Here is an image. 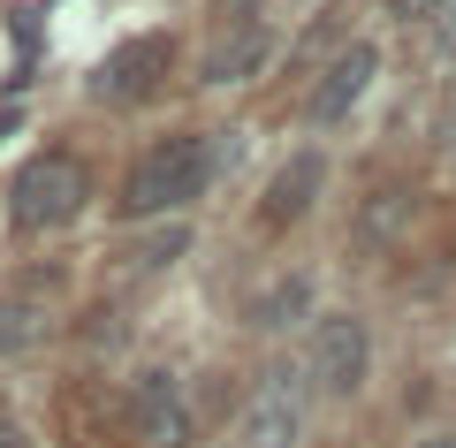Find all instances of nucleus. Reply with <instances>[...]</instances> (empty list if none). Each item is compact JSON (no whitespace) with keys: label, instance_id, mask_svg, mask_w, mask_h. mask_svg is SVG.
<instances>
[{"label":"nucleus","instance_id":"nucleus-1","mask_svg":"<svg viewBox=\"0 0 456 448\" xmlns=\"http://www.w3.org/2000/svg\"><path fill=\"white\" fill-rule=\"evenodd\" d=\"M213 167H221V144H213V137H167V144H152L145 160L130 167V183H122V198H114V206L130 213V221L183 213L191 198H206Z\"/></svg>","mask_w":456,"mask_h":448},{"label":"nucleus","instance_id":"nucleus-2","mask_svg":"<svg viewBox=\"0 0 456 448\" xmlns=\"http://www.w3.org/2000/svg\"><path fill=\"white\" fill-rule=\"evenodd\" d=\"M84 206H92V175H84L77 152H38V160L16 175V191H8V221H16L23 236L69 228Z\"/></svg>","mask_w":456,"mask_h":448},{"label":"nucleus","instance_id":"nucleus-3","mask_svg":"<svg viewBox=\"0 0 456 448\" xmlns=\"http://www.w3.org/2000/svg\"><path fill=\"white\" fill-rule=\"evenodd\" d=\"M365 365H373V335H365V320L327 312V320L312 327V350H305V387L327 395V403H350L365 387Z\"/></svg>","mask_w":456,"mask_h":448},{"label":"nucleus","instance_id":"nucleus-4","mask_svg":"<svg viewBox=\"0 0 456 448\" xmlns=\"http://www.w3.org/2000/svg\"><path fill=\"white\" fill-rule=\"evenodd\" d=\"M297 441H305V380L266 372L236 418V448H297Z\"/></svg>","mask_w":456,"mask_h":448},{"label":"nucleus","instance_id":"nucleus-5","mask_svg":"<svg viewBox=\"0 0 456 448\" xmlns=\"http://www.w3.org/2000/svg\"><path fill=\"white\" fill-rule=\"evenodd\" d=\"M167 61H175V46H167V38H122V46H114L107 61L92 69V99L137 107V99H152V92H160Z\"/></svg>","mask_w":456,"mask_h":448},{"label":"nucleus","instance_id":"nucleus-6","mask_svg":"<svg viewBox=\"0 0 456 448\" xmlns=\"http://www.w3.org/2000/svg\"><path fill=\"white\" fill-rule=\"evenodd\" d=\"M130 426L145 448H191V403L175 372H137L130 387Z\"/></svg>","mask_w":456,"mask_h":448},{"label":"nucleus","instance_id":"nucleus-7","mask_svg":"<svg viewBox=\"0 0 456 448\" xmlns=\"http://www.w3.org/2000/svg\"><path fill=\"white\" fill-rule=\"evenodd\" d=\"M373 77H380V53L365 46V38H350V46L335 53V61L320 69V84H312V99H305V114L312 122H350V107H358L365 92H373Z\"/></svg>","mask_w":456,"mask_h":448},{"label":"nucleus","instance_id":"nucleus-8","mask_svg":"<svg viewBox=\"0 0 456 448\" xmlns=\"http://www.w3.org/2000/svg\"><path fill=\"white\" fill-rule=\"evenodd\" d=\"M266 53H274V31H266L251 8H236V16L213 31V46H206V84H244Z\"/></svg>","mask_w":456,"mask_h":448},{"label":"nucleus","instance_id":"nucleus-9","mask_svg":"<svg viewBox=\"0 0 456 448\" xmlns=\"http://www.w3.org/2000/svg\"><path fill=\"white\" fill-rule=\"evenodd\" d=\"M320 183H327V160L320 152H297V160H281V175L266 183V228H289V221H305L312 213V198H320Z\"/></svg>","mask_w":456,"mask_h":448},{"label":"nucleus","instance_id":"nucleus-10","mask_svg":"<svg viewBox=\"0 0 456 448\" xmlns=\"http://www.w3.org/2000/svg\"><path fill=\"white\" fill-rule=\"evenodd\" d=\"M305 305H312V281H305V273H281L259 305H251V327H259V335H274V327L305 320Z\"/></svg>","mask_w":456,"mask_h":448},{"label":"nucleus","instance_id":"nucleus-11","mask_svg":"<svg viewBox=\"0 0 456 448\" xmlns=\"http://www.w3.org/2000/svg\"><path fill=\"white\" fill-rule=\"evenodd\" d=\"M38 335H46V312L31 297H0V357H23Z\"/></svg>","mask_w":456,"mask_h":448},{"label":"nucleus","instance_id":"nucleus-12","mask_svg":"<svg viewBox=\"0 0 456 448\" xmlns=\"http://www.w3.org/2000/svg\"><path fill=\"white\" fill-rule=\"evenodd\" d=\"M183 251H191V228H160V236H145L130 251V273H160V266H175Z\"/></svg>","mask_w":456,"mask_h":448},{"label":"nucleus","instance_id":"nucleus-13","mask_svg":"<svg viewBox=\"0 0 456 448\" xmlns=\"http://www.w3.org/2000/svg\"><path fill=\"white\" fill-rule=\"evenodd\" d=\"M244 8H251V16H259V23H266V31H274V23H281V16H305L312 0H244Z\"/></svg>","mask_w":456,"mask_h":448},{"label":"nucleus","instance_id":"nucleus-14","mask_svg":"<svg viewBox=\"0 0 456 448\" xmlns=\"http://www.w3.org/2000/svg\"><path fill=\"white\" fill-rule=\"evenodd\" d=\"M434 38H441V53H456V0H441V16H434Z\"/></svg>","mask_w":456,"mask_h":448},{"label":"nucleus","instance_id":"nucleus-15","mask_svg":"<svg viewBox=\"0 0 456 448\" xmlns=\"http://www.w3.org/2000/svg\"><path fill=\"white\" fill-rule=\"evenodd\" d=\"M395 16H403V23H434L441 0H395Z\"/></svg>","mask_w":456,"mask_h":448},{"label":"nucleus","instance_id":"nucleus-16","mask_svg":"<svg viewBox=\"0 0 456 448\" xmlns=\"http://www.w3.org/2000/svg\"><path fill=\"white\" fill-rule=\"evenodd\" d=\"M0 448H38L31 426H16V418H0Z\"/></svg>","mask_w":456,"mask_h":448},{"label":"nucleus","instance_id":"nucleus-17","mask_svg":"<svg viewBox=\"0 0 456 448\" xmlns=\"http://www.w3.org/2000/svg\"><path fill=\"white\" fill-rule=\"evenodd\" d=\"M419 448H456V433H426V441Z\"/></svg>","mask_w":456,"mask_h":448},{"label":"nucleus","instance_id":"nucleus-18","mask_svg":"<svg viewBox=\"0 0 456 448\" xmlns=\"http://www.w3.org/2000/svg\"><path fill=\"white\" fill-rule=\"evenodd\" d=\"M8 129H16V114H0V137H8Z\"/></svg>","mask_w":456,"mask_h":448}]
</instances>
